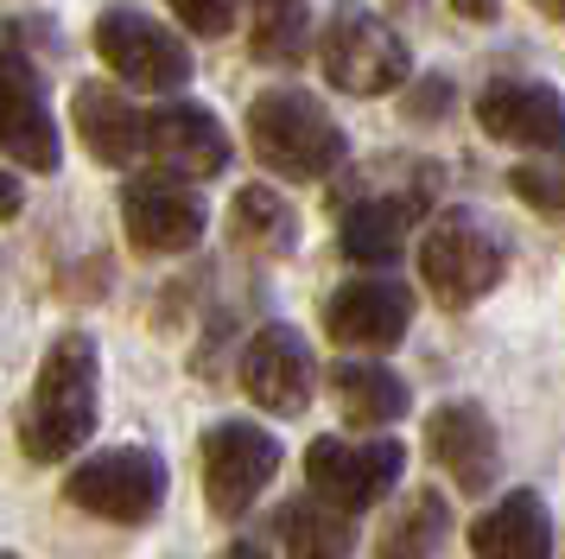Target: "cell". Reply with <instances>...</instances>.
<instances>
[{"label":"cell","instance_id":"6da1fadb","mask_svg":"<svg viewBox=\"0 0 565 559\" xmlns=\"http://www.w3.org/2000/svg\"><path fill=\"white\" fill-rule=\"evenodd\" d=\"M96 337L89 330H64L45 362H39V381H32L26 420H20V445H26L32 464H64L89 445L96 432Z\"/></svg>","mask_w":565,"mask_h":559},{"label":"cell","instance_id":"7a4b0ae2","mask_svg":"<svg viewBox=\"0 0 565 559\" xmlns=\"http://www.w3.org/2000/svg\"><path fill=\"white\" fill-rule=\"evenodd\" d=\"M248 147L280 178H331L350 159L343 127L306 89H267V96L248 102Z\"/></svg>","mask_w":565,"mask_h":559},{"label":"cell","instance_id":"3957f363","mask_svg":"<svg viewBox=\"0 0 565 559\" xmlns=\"http://www.w3.org/2000/svg\"><path fill=\"white\" fill-rule=\"evenodd\" d=\"M64 496L83 515H103L121 528H140L166 508V457L147 445H108V452L83 457L77 471L64 477Z\"/></svg>","mask_w":565,"mask_h":559},{"label":"cell","instance_id":"277c9868","mask_svg":"<svg viewBox=\"0 0 565 559\" xmlns=\"http://www.w3.org/2000/svg\"><path fill=\"white\" fill-rule=\"evenodd\" d=\"M318 64L331 76V89H343V96H387V89L407 83V39H401L382 13L343 7V13L324 25Z\"/></svg>","mask_w":565,"mask_h":559},{"label":"cell","instance_id":"5b68a950","mask_svg":"<svg viewBox=\"0 0 565 559\" xmlns=\"http://www.w3.org/2000/svg\"><path fill=\"white\" fill-rule=\"evenodd\" d=\"M502 267H509L502 242L477 217H463V210L438 217L426 229V242H419V280H426V293L438 305H477L502 280Z\"/></svg>","mask_w":565,"mask_h":559},{"label":"cell","instance_id":"8992f818","mask_svg":"<svg viewBox=\"0 0 565 559\" xmlns=\"http://www.w3.org/2000/svg\"><path fill=\"white\" fill-rule=\"evenodd\" d=\"M280 471V439L274 432L248 426V420H223V426L204 432V496L210 508L235 521L260 503V489Z\"/></svg>","mask_w":565,"mask_h":559},{"label":"cell","instance_id":"52a82bcc","mask_svg":"<svg viewBox=\"0 0 565 559\" xmlns=\"http://www.w3.org/2000/svg\"><path fill=\"white\" fill-rule=\"evenodd\" d=\"M96 51H103V64L121 83L147 89V96H166V89H179L184 76H191L184 39L166 32L159 20H147V13H134V7H115V13L96 20Z\"/></svg>","mask_w":565,"mask_h":559},{"label":"cell","instance_id":"ba28073f","mask_svg":"<svg viewBox=\"0 0 565 559\" xmlns=\"http://www.w3.org/2000/svg\"><path fill=\"white\" fill-rule=\"evenodd\" d=\"M407 471V452L401 439H369V445H350V439H311L306 445V477L318 496H331L337 508H375L401 483Z\"/></svg>","mask_w":565,"mask_h":559},{"label":"cell","instance_id":"9c48e42d","mask_svg":"<svg viewBox=\"0 0 565 559\" xmlns=\"http://www.w3.org/2000/svg\"><path fill=\"white\" fill-rule=\"evenodd\" d=\"M121 229H128V242L140 254H184V249H198V235H204V203L172 172L134 178L121 191Z\"/></svg>","mask_w":565,"mask_h":559},{"label":"cell","instance_id":"30bf717a","mask_svg":"<svg viewBox=\"0 0 565 559\" xmlns=\"http://www.w3.org/2000/svg\"><path fill=\"white\" fill-rule=\"evenodd\" d=\"M242 388L248 401L267 407V413H306L311 388H318V362H311V344L292 325H260L242 350Z\"/></svg>","mask_w":565,"mask_h":559},{"label":"cell","instance_id":"8fae6325","mask_svg":"<svg viewBox=\"0 0 565 559\" xmlns=\"http://www.w3.org/2000/svg\"><path fill=\"white\" fill-rule=\"evenodd\" d=\"M426 452L463 496H489L502 477V439L489 426V413L477 401H445L426 420Z\"/></svg>","mask_w":565,"mask_h":559},{"label":"cell","instance_id":"7c38bea8","mask_svg":"<svg viewBox=\"0 0 565 559\" xmlns=\"http://www.w3.org/2000/svg\"><path fill=\"white\" fill-rule=\"evenodd\" d=\"M413 325V293L401 280H350V286H337L331 299H324V330H331V344L343 350H394Z\"/></svg>","mask_w":565,"mask_h":559},{"label":"cell","instance_id":"4fadbf2b","mask_svg":"<svg viewBox=\"0 0 565 559\" xmlns=\"http://www.w3.org/2000/svg\"><path fill=\"white\" fill-rule=\"evenodd\" d=\"M477 127H483L489 140L553 152V147H565V102L546 83L495 76V83H483V96H477Z\"/></svg>","mask_w":565,"mask_h":559},{"label":"cell","instance_id":"5bb4252c","mask_svg":"<svg viewBox=\"0 0 565 559\" xmlns=\"http://www.w3.org/2000/svg\"><path fill=\"white\" fill-rule=\"evenodd\" d=\"M0 152L20 159L26 172H52L57 166V122L45 108L39 71L20 51H0Z\"/></svg>","mask_w":565,"mask_h":559},{"label":"cell","instance_id":"9a60e30c","mask_svg":"<svg viewBox=\"0 0 565 559\" xmlns=\"http://www.w3.org/2000/svg\"><path fill=\"white\" fill-rule=\"evenodd\" d=\"M147 152L159 159V172L172 178H216L230 166V134L223 122L198 108V102H172L147 115Z\"/></svg>","mask_w":565,"mask_h":559},{"label":"cell","instance_id":"2e32d148","mask_svg":"<svg viewBox=\"0 0 565 559\" xmlns=\"http://www.w3.org/2000/svg\"><path fill=\"white\" fill-rule=\"evenodd\" d=\"M470 553L477 559H553V515L534 489H509L495 508L470 521Z\"/></svg>","mask_w":565,"mask_h":559},{"label":"cell","instance_id":"e0dca14e","mask_svg":"<svg viewBox=\"0 0 565 559\" xmlns=\"http://www.w3.org/2000/svg\"><path fill=\"white\" fill-rule=\"evenodd\" d=\"M419 210L426 198H413V191H387V198H362L343 210V229H337V242L350 261L362 267H387V261H401L407 249V229L419 223Z\"/></svg>","mask_w":565,"mask_h":559},{"label":"cell","instance_id":"ac0fdd59","mask_svg":"<svg viewBox=\"0 0 565 559\" xmlns=\"http://www.w3.org/2000/svg\"><path fill=\"white\" fill-rule=\"evenodd\" d=\"M71 122H77L83 147L96 152L103 166H128V159L147 152V115H140L121 89L83 83L77 96H71Z\"/></svg>","mask_w":565,"mask_h":559},{"label":"cell","instance_id":"d6986e66","mask_svg":"<svg viewBox=\"0 0 565 559\" xmlns=\"http://www.w3.org/2000/svg\"><path fill=\"white\" fill-rule=\"evenodd\" d=\"M331 394L343 407V420L350 426H394L401 413H407V381L382 369V362H362V356H343L331 369Z\"/></svg>","mask_w":565,"mask_h":559},{"label":"cell","instance_id":"ffe728a7","mask_svg":"<svg viewBox=\"0 0 565 559\" xmlns=\"http://www.w3.org/2000/svg\"><path fill=\"white\" fill-rule=\"evenodd\" d=\"M280 528V547L286 559H350L356 553V528H350V508H337L331 496L311 489L306 503H286L274 515Z\"/></svg>","mask_w":565,"mask_h":559},{"label":"cell","instance_id":"44dd1931","mask_svg":"<svg viewBox=\"0 0 565 559\" xmlns=\"http://www.w3.org/2000/svg\"><path fill=\"white\" fill-rule=\"evenodd\" d=\"M445 534H451L445 496H438V489H413L407 503L387 515L382 540H375V559H438Z\"/></svg>","mask_w":565,"mask_h":559},{"label":"cell","instance_id":"7402d4cb","mask_svg":"<svg viewBox=\"0 0 565 559\" xmlns=\"http://www.w3.org/2000/svg\"><path fill=\"white\" fill-rule=\"evenodd\" d=\"M230 235H235V249H248V254H286L299 242V217H292V203L280 191L248 184L230 203Z\"/></svg>","mask_w":565,"mask_h":559},{"label":"cell","instance_id":"603a6c76","mask_svg":"<svg viewBox=\"0 0 565 559\" xmlns=\"http://www.w3.org/2000/svg\"><path fill=\"white\" fill-rule=\"evenodd\" d=\"M306 0H248V39L267 64H292L306 51Z\"/></svg>","mask_w":565,"mask_h":559},{"label":"cell","instance_id":"cb8c5ba5","mask_svg":"<svg viewBox=\"0 0 565 559\" xmlns=\"http://www.w3.org/2000/svg\"><path fill=\"white\" fill-rule=\"evenodd\" d=\"M509 184H514V198L534 203L540 217H559V223H565V159H534V166H514Z\"/></svg>","mask_w":565,"mask_h":559},{"label":"cell","instance_id":"d4e9b609","mask_svg":"<svg viewBox=\"0 0 565 559\" xmlns=\"http://www.w3.org/2000/svg\"><path fill=\"white\" fill-rule=\"evenodd\" d=\"M172 13H179L198 39H223L235 25V0H172Z\"/></svg>","mask_w":565,"mask_h":559},{"label":"cell","instance_id":"484cf974","mask_svg":"<svg viewBox=\"0 0 565 559\" xmlns=\"http://www.w3.org/2000/svg\"><path fill=\"white\" fill-rule=\"evenodd\" d=\"M20 203H26V198H20V184L0 172V223H7V217H20Z\"/></svg>","mask_w":565,"mask_h":559},{"label":"cell","instance_id":"4316f807","mask_svg":"<svg viewBox=\"0 0 565 559\" xmlns=\"http://www.w3.org/2000/svg\"><path fill=\"white\" fill-rule=\"evenodd\" d=\"M216 559H274V553H267L260 540H230V547H223Z\"/></svg>","mask_w":565,"mask_h":559},{"label":"cell","instance_id":"83f0119b","mask_svg":"<svg viewBox=\"0 0 565 559\" xmlns=\"http://www.w3.org/2000/svg\"><path fill=\"white\" fill-rule=\"evenodd\" d=\"M458 13H470V20H489V13H495V0H458Z\"/></svg>","mask_w":565,"mask_h":559},{"label":"cell","instance_id":"f1b7e54d","mask_svg":"<svg viewBox=\"0 0 565 559\" xmlns=\"http://www.w3.org/2000/svg\"><path fill=\"white\" fill-rule=\"evenodd\" d=\"M540 13H553V20H565V0H534Z\"/></svg>","mask_w":565,"mask_h":559},{"label":"cell","instance_id":"f546056e","mask_svg":"<svg viewBox=\"0 0 565 559\" xmlns=\"http://www.w3.org/2000/svg\"><path fill=\"white\" fill-rule=\"evenodd\" d=\"M0 559H20V553H0Z\"/></svg>","mask_w":565,"mask_h":559}]
</instances>
